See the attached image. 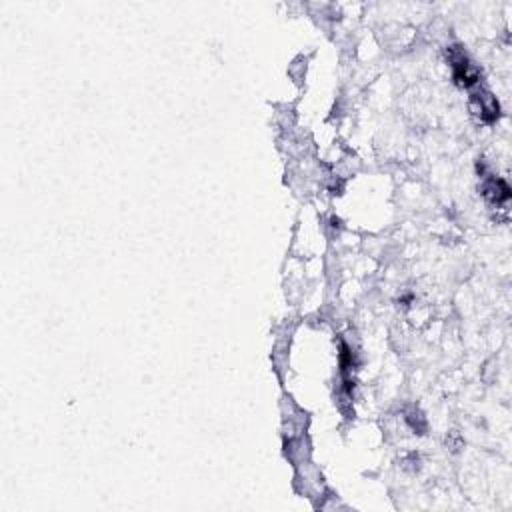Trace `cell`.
<instances>
[{"label": "cell", "mask_w": 512, "mask_h": 512, "mask_svg": "<svg viewBox=\"0 0 512 512\" xmlns=\"http://www.w3.org/2000/svg\"><path fill=\"white\" fill-rule=\"evenodd\" d=\"M473 110L484 123H495L498 118V112H500L498 103L491 92H475L473 94Z\"/></svg>", "instance_id": "6da1fadb"}, {"label": "cell", "mask_w": 512, "mask_h": 512, "mask_svg": "<svg viewBox=\"0 0 512 512\" xmlns=\"http://www.w3.org/2000/svg\"><path fill=\"white\" fill-rule=\"evenodd\" d=\"M482 193L491 202L502 204L511 198V186L502 178H488L482 186Z\"/></svg>", "instance_id": "7a4b0ae2"}]
</instances>
